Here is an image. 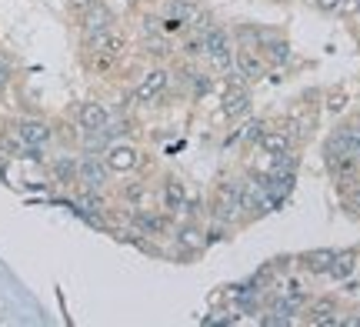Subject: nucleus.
I'll return each mask as SVG.
<instances>
[{"instance_id":"nucleus-1","label":"nucleus","mask_w":360,"mask_h":327,"mask_svg":"<svg viewBox=\"0 0 360 327\" xmlns=\"http://www.w3.org/2000/svg\"><path fill=\"white\" fill-rule=\"evenodd\" d=\"M204 57L214 74H233V37L224 27H204Z\"/></svg>"},{"instance_id":"nucleus-2","label":"nucleus","mask_w":360,"mask_h":327,"mask_svg":"<svg viewBox=\"0 0 360 327\" xmlns=\"http://www.w3.org/2000/svg\"><path fill=\"white\" fill-rule=\"evenodd\" d=\"M233 74H240V80H247V84L264 80L267 77L264 53H257L254 47H247V44H237V47H233Z\"/></svg>"},{"instance_id":"nucleus-3","label":"nucleus","mask_w":360,"mask_h":327,"mask_svg":"<svg viewBox=\"0 0 360 327\" xmlns=\"http://www.w3.org/2000/svg\"><path fill=\"white\" fill-rule=\"evenodd\" d=\"M240 194H244V187H240V184H220L217 200H214V221H220V224L237 221V217L244 214Z\"/></svg>"},{"instance_id":"nucleus-4","label":"nucleus","mask_w":360,"mask_h":327,"mask_svg":"<svg viewBox=\"0 0 360 327\" xmlns=\"http://www.w3.org/2000/svg\"><path fill=\"white\" fill-rule=\"evenodd\" d=\"M107 181H110V167H107L103 158L87 154V158L77 160V184L80 187H87V191H103Z\"/></svg>"},{"instance_id":"nucleus-5","label":"nucleus","mask_w":360,"mask_h":327,"mask_svg":"<svg viewBox=\"0 0 360 327\" xmlns=\"http://www.w3.org/2000/svg\"><path fill=\"white\" fill-rule=\"evenodd\" d=\"M110 27H117V13H114V7H107L103 0H97L94 7H87V11L80 13V34H84V37L103 34V30H110Z\"/></svg>"},{"instance_id":"nucleus-6","label":"nucleus","mask_w":360,"mask_h":327,"mask_svg":"<svg viewBox=\"0 0 360 327\" xmlns=\"http://www.w3.org/2000/svg\"><path fill=\"white\" fill-rule=\"evenodd\" d=\"M323 154H347V158L360 160V124H350V127H337L327 144H323Z\"/></svg>"},{"instance_id":"nucleus-7","label":"nucleus","mask_w":360,"mask_h":327,"mask_svg":"<svg viewBox=\"0 0 360 327\" xmlns=\"http://www.w3.org/2000/svg\"><path fill=\"white\" fill-rule=\"evenodd\" d=\"M247 107H250V91H247L244 80H227V87L220 94V114L224 117H240L247 114Z\"/></svg>"},{"instance_id":"nucleus-8","label":"nucleus","mask_w":360,"mask_h":327,"mask_svg":"<svg viewBox=\"0 0 360 327\" xmlns=\"http://www.w3.org/2000/svg\"><path fill=\"white\" fill-rule=\"evenodd\" d=\"M103 160H107L110 174H130V170H137V164H141V150L134 144H110L103 150Z\"/></svg>"},{"instance_id":"nucleus-9","label":"nucleus","mask_w":360,"mask_h":327,"mask_svg":"<svg viewBox=\"0 0 360 327\" xmlns=\"http://www.w3.org/2000/svg\"><path fill=\"white\" fill-rule=\"evenodd\" d=\"M84 47L94 51V53H101V57H120L124 47H127V37H124V34H117V27H110V30H103V34L84 37Z\"/></svg>"},{"instance_id":"nucleus-10","label":"nucleus","mask_w":360,"mask_h":327,"mask_svg":"<svg viewBox=\"0 0 360 327\" xmlns=\"http://www.w3.org/2000/svg\"><path fill=\"white\" fill-rule=\"evenodd\" d=\"M77 124L80 131H103L107 124H110V110L101 104V101H84V104L77 107Z\"/></svg>"},{"instance_id":"nucleus-11","label":"nucleus","mask_w":360,"mask_h":327,"mask_svg":"<svg viewBox=\"0 0 360 327\" xmlns=\"http://www.w3.org/2000/svg\"><path fill=\"white\" fill-rule=\"evenodd\" d=\"M51 124L40 117H24L20 124H17V137L24 141L27 147H44L47 141H51Z\"/></svg>"},{"instance_id":"nucleus-12","label":"nucleus","mask_w":360,"mask_h":327,"mask_svg":"<svg viewBox=\"0 0 360 327\" xmlns=\"http://www.w3.org/2000/svg\"><path fill=\"white\" fill-rule=\"evenodd\" d=\"M357 164L360 160L347 158V154H327V167H330V174H334V181H340V184L357 181Z\"/></svg>"},{"instance_id":"nucleus-13","label":"nucleus","mask_w":360,"mask_h":327,"mask_svg":"<svg viewBox=\"0 0 360 327\" xmlns=\"http://www.w3.org/2000/svg\"><path fill=\"white\" fill-rule=\"evenodd\" d=\"M167 80H170L167 70H164V67H154V70L141 80V87H137V101H154L157 94L167 87Z\"/></svg>"},{"instance_id":"nucleus-14","label":"nucleus","mask_w":360,"mask_h":327,"mask_svg":"<svg viewBox=\"0 0 360 327\" xmlns=\"http://www.w3.org/2000/svg\"><path fill=\"white\" fill-rule=\"evenodd\" d=\"M290 144H294V137L283 131H264L260 134V150L267 154V158H277V154H287L290 150Z\"/></svg>"},{"instance_id":"nucleus-15","label":"nucleus","mask_w":360,"mask_h":327,"mask_svg":"<svg viewBox=\"0 0 360 327\" xmlns=\"http://www.w3.org/2000/svg\"><path fill=\"white\" fill-rule=\"evenodd\" d=\"M174 241H177L180 250H187V254H197V250H204V231L197 227V224H180L177 234H174Z\"/></svg>"},{"instance_id":"nucleus-16","label":"nucleus","mask_w":360,"mask_h":327,"mask_svg":"<svg viewBox=\"0 0 360 327\" xmlns=\"http://www.w3.org/2000/svg\"><path fill=\"white\" fill-rule=\"evenodd\" d=\"M334 257H337V250L317 248V250H307V254L300 257V264L307 267L310 274H327V271H330V264H334Z\"/></svg>"},{"instance_id":"nucleus-17","label":"nucleus","mask_w":360,"mask_h":327,"mask_svg":"<svg viewBox=\"0 0 360 327\" xmlns=\"http://www.w3.org/2000/svg\"><path fill=\"white\" fill-rule=\"evenodd\" d=\"M260 53H264V60H267V64L281 67V64H287V60H290V44H287V40H281V37H270V40H264V44H260Z\"/></svg>"},{"instance_id":"nucleus-18","label":"nucleus","mask_w":360,"mask_h":327,"mask_svg":"<svg viewBox=\"0 0 360 327\" xmlns=\"http://www.w3.org/2000/svg\"><path fill=\"white\" fill-rule=\"evenodd\" d=\"M164 207H167L170 214H177V210L187 207V191H184V184H180L177 177H167V181H164Z\"/></svg>"},{"instance_id":"nucleus-19","label":"nucleus","mask_w":360,"mask_h":327,"mask_svg":"<svg viewBox=\"0 0 360 327\" xmlns=\"http://www.w3.org/2000/svg\"><path fill=\"white\" fill-rule=\"evenodd\" d=\"M134 224H137V231H143V234H164L167 217L150 214V210H137V214H134Z\"/></svg>"},{"instance_id":"nucleus-20","label":"nucleus","mask_w":360,"mask_h":327,"mask_svg":"<svg viewBox=\"0 0 360 327\" xmlns=\"http://www.w3.org/2000/svg\"><path fill=\"white\" fill-rule=\"evenodd\" d=\"M334 301H317L314 307H310V314H307V321L310 324H323V327H334V324H340V317H334Z\"/></svg>"},{"instance_id":"nucleus-21","label":"nucleus","mask_w":360,"mask_h":327,"mask_svg":"<svg viewBox=\"0 0 360 327\" xmlns=\"http://www.w3.org/2000/svg\"><path fill=\"white\" fill-rule=\"evenodd\" d=\"M51 170L57 184H77V160L74 158H57L51 164Z\"/></svg>"},{"instance_id":"nucleus-22","label":"nucleus","mask_w":360,"mask_h":327,"mask_svg":"<svg viewBox=\"0 0 360 327\" xmlns=\"http://www.w3.org/2000/svg\"><path fill=\"white\" fill-rule=\"evenodd\" d=\"M354 250H344V254H337L334 257V264H330V271L327 274L334 277V281H347L350 274H354Z\"/></svg>"},{"instance_id":"nucleus-23","label":"nucleus","mask_w":360,"mask_h":327,"mask_svg":"<svg viewBox=\"0 0 360 327\" xmlns=\"http://www.w3.org/2000/svg\"><path fill=\"white\" fill-rule=\"evenodd\" d=\"M80 207L90 210V214H94V210L101 214V210L107 207V200L101 197V191H87V187H84V194H80Z\"/></svg>"},{"instance_id":"nucleus-24","label":"nucleus","mask_w":360,"mask_h":327,"mask_svg":"<svg viewBox=\"0 0 360 327\" xmlns=\"http://www.w3.org/2000/svg\"><path fill=\"white\" fill-rule=\"evenodd\" d=\"M94 4H97V0H67V11L80 17V13L87 11V7H94Z\"/></svg>"},{"instance_id":"nucleus-25","label":"nucleus","mask_w":360,"mask_h":327,"mask_svg":"<svg viewBox=\"0 0 360 327\" xmlns=\"http://www.w3.org/2000/svg\"><path fill=\"white\" fill-rule=\"evenodd\" d=\"M340 4H344V0H314V7H317L321 13H334V11H340Z\"/></svg>"},{"instance_id":"nucleus-26","label":"nucleus","mask_w":360,"mask_h":327,"mask_svg":"<svg viewBox=\"0 0 360 327\" xmlns=\"http://www.w3.org/2000/svg\"><path fill=\"white\" fill-rule=\"evenodd\" d=\"M124 197H127L130 204H141V200H143V184H134V187H127V191H124Z\"/></svg>"},{"instance_id":"nucleus-27","label":"nucleus","mask_w":360,"mask_h":327,"mask_svg":"<svg viewBox=\"0 0 360 327\" xmlns=\"http://www.w3.org/2000/svg\"><path fill=\"white\" fill-rule=\"evenodd\" d=\"M11 64H7V60H0V94L7 91V84H11Z\"/></svg>"},{"instance_id":"nucleus-28","label":"nucleus","mask_w":360,"mask_h":327,"mask_svg":"<svg viewBox=\"0 0 360 327\" xmlns=\"http://www.w3.org/2000/svg\"><path fill=\"white\" fill-rule=\"evenodd\" d=\"M210 91V77H197L193 80V94H197V97H200V94H207Z\"/></svg>"},{"instance_id":"nucleus-29","label":"nucleus","mask_w":360,"mask_h":327,"mask_svg":"<svg viewBox=\"0 0 360 327\" xmlns=\"http://www.w3.org/2000/svg\"><path fill=\"white\" fill-rule=\"evenodd\" d=\"M327 107H330V110H340V107H344V91H334V94H330Z\"/></svg>"},{"instance_id":"nucleus-30","label":"nucleus","mask_w":360,"mask_h":327,"mask_svg":"<svg viewBox=\"0 0 360 327\" xmlns=\"http://www.w3.org/2000/svg\"><path fill=\"white\" fill-rule=\"evenodd\" d=\"M260 134H264V124H250V131H247V141H250V144H254V141H260Z\"/></svg>"},{"instance_id":"nucleus-31","label":"nucleus","mask_w":360,"mask_h":327,"mask_svg":"<svg viewBox=\"0 0 360 327\" xmlns=\"http://www.w3.org/2000/svg\"><path fill=\"white\" fill-rule=\"evenodd\" d=\"M340 11L344 13H360V0H344V4H340Z\"/></svg>"}]
</instances>
